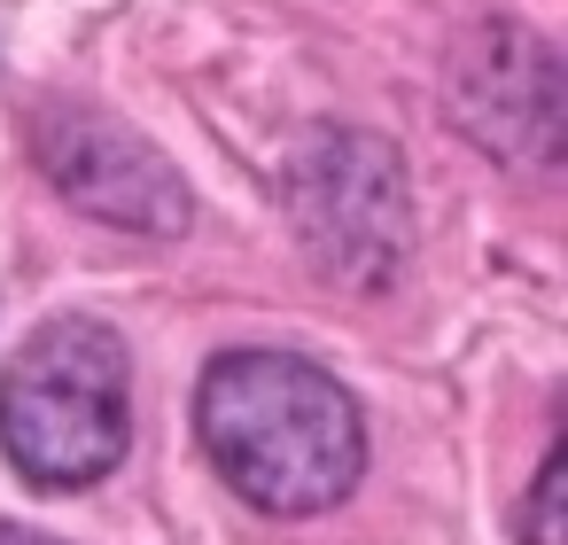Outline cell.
<instances>
[{"mask_svg": "<svg viewBox=\"0 0 568 545\" xmlns=\"http://www.w3.org/2000/svg\"><path fill=\"white\" fill-rule=\"evenodd\" d=\"M195 436L257 514H327L366 475L358 397L296 351H226L195 382Z\"/></svg>", "mask_w": 568, "mask_h": 545, "instance_id": "1", "label": "cell"}, {"mask_svg": "<svg viewBox=\"0 0 568 545\" xmlns=\"http://www.w3.org/2000/svg\"><path fill=\"white\" fill-rule=\"evenodd\" d=\"M133 444V359L118 327L63 312L0 374V452L32 491H87Z\"/></svg>", "mask_w": 568, "mask_h": 545, "instance_id": "2", "label": "cell"}, {"mask_svg": "<svg viewBox=\"0 0 568 545\" xmlns=\"http://www.w3.org/2000/svg\"><path fill=\"white\" fill-rule=\"evenodd\" d=\"M281 203H288L296 250L320 281H335L351 296H374L397 281V265L413 250V188L382 133H358V125L304 133L281 172Z\"/></svg>", "mask_w": 568, "mask_h": 545, "instance_id": "3", "label": "cell"}, {"mask_svg": "<svg viewBox=\"0 0 568 545\" xmlns=\"http://www.w3.org/2000/svg\"><path fill=\"white\" fill-rule=\"evenodd\" d=\"M32 157H40V172L63 203H79L87 219H102L118 234L172 242L195 219V195L172 172V157L156 141H141L133 125L87 110V102H48L32 118Z\"/></svg>", "mask_w": 568, "mask_h": 545, "instance_id": "4", "label": "cell"}, {"mask_svg": "<svg viewBox=\"0 0 568 545\" xmlns=\"http://www.w3.org/2000/svg\"><path fill=\"white\" fill-rule=\"evenodd\" d=\"M459 133H475L498 164L552 172L560 157V55L521 24H475L444 71Z\"/></svg>", "mask_w": 568, "mask_h": 545, "instance_id": "5", "label": "cell"}, {"mask_svg": "<svg viewBox=\"0 0 568 545\" xmlns=\"http://www.w3.org/2000/svg\"><path fill=\"white\" fill-rule=\"evenodd\" d=\"M560 498H568V452L552 444V452H545V467H537V483H529V498H521V514H514L521 545H568Z\"/></svg>", "mask_w": 568, "mask_h": 545, "instance_id": "6", "label": "cell"}, {"mask_svg": "<svg viewBox=\"0 0 568 545\" xmlns=\"http://www.w3.org/2000/svg\"><path fill=\"white\" fill-rule=\"evenodd\" d=\"M0 545H63V537H48V529H24V522H0Z\"/></svg>", "mask_w": 568, "mask_h": 545, "instance_id": "7", "label": "cell"}]
</instances>
